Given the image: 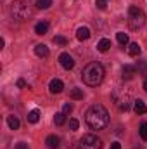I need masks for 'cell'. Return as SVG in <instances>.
Instances as JSON below:
<instances>
[{"label":"cell","mask_w":147,"mask_h":149,"mask_svg":"<svg viewBox=\"0 0 147 149\" xmlns=\"http://www.w3.org/2000/svg\"><path fill=\"white\" fill-rule=\"evenodd\" d=\"M85 121L92 130H102L109 123V113L102 104H94L85 114Z\"/></svg>","instance_id":"6da1fadb"},{"label":"cell","mask_w":147,"mask_h":149,"mask_svg":"<svg viewBox=\"0 0 147 149\" xmlns=\"http://www.w3.org/2000/svg\"><path fill=\"white\" fill-rule=\"evenodd\" d=\"M104 74H106L104 73V66H102L101 63H90V64H87L85 70L81 71V80H83L87 85H90V87H97V85L102 83Z\"/></svg>","instance_id":"7a4b0ae2"},{"label":"cell","mask_w":147,"mask_h":149,"mask_svg":"<svg viewBox=\"0 0 147 149\" xmlns=\"http://www.w3.org/2000/svg\"><path fill=\"white\" fill-rule=\"evenodd\" d=\"M10 14L16 21H26L31 16V7L26 0H14L10 3Z\"/></svg>","instance_id":"3957f363"},{"label":"cell","mask_w":147,"mask_h":149,"mask_svg":"<svg viewBox=\"0 0 147 149\" xmlns=\"http://www.w3.org/2000/svg\"><path fill=\"white\" fill-rule=\"evenodd\" d=\"M144 23H146L144 10L137 5H130L128 7V26L132 30H139L140 26H144Z\"/></svg>","instance_id":"277c9868"},{"label":"cell","mask_w":147,"mask_h":149,"mask_svg":"<svg viewBox=\"0 0 147 149\" xmlns=\"http://www.w3.org/2000/svg\"><path fill=\"white\" fill-rule=\"evenodd\" d=\"M76 149H102V141L94 134H87L80 139Z\"/></svg>","instance_id":"5b68a950"},{"label":"cell","mask_w":147,"mask_h":149,"mask_svg":"<svg viewBox=\"0 0 147 149\" xmlns=\"http://www.w3.org/2000/svg\"><path fill=\"white\" fill-rule=\"evenodd\" d=\"M59 63H61V66H62L64 70H73V66H74L73 56L68 54V52H62V54L59 56Z\"/></svg>","instance_id":"8992f818"},{"label":"cell","mask_w":147,"mask_h":149,"mask_svg":"<svg viewBox=\"0 0 147 149\" xmlns=\"http://www.w3.org/2000/svg\"><path fill=\"white\" fill-rule=\"evenodd\" d=\"M62 88H64V83H62L59 78L50 80V83H49V90H50V94H61Z\"/></svg>","instance_id":"52a82bcc"},{"label":"cell","mask_w":147,"mask_h":149,"mask_svg":"<svg viewBox=\"0 0 147 149\" xmlns=\"http://www.w3.org/2000/svg\"><path fill=\"white\" fill-rule=\"evenodd\" d=\"M90 28H87V26H80L78 30H76V38L80 40V42H85V40H88L90 38Z\"/></svg>","instance_id":"ba28073f"},{"label":"cell","mask_w":147,"mask_h":149,"mask_svg":"<svg viewBox=\"0 0 147 149\" xmlns=\"http://www.w3.org/2000/svg\"><path fill=\"white\" fill-rule=\"evenodd\" d=\"M116 104H118V108H119L121 111H128V109H130V94H125L123 99L116 101Z\"/></svg>","instance_id":"9c48e42d"},{"label":"cell","mask_w":147,"mask_h":149,"mask_svg":"<svg viewBox=\"0 0 147 149\" xmlns=\"http://www.w3.org/2000/svg\"><path fill=\"white\" fill-rule=\"evenodd\" d=\"M135 71H137L135 66H132V64H125V66H123V80H132L133 74H135Z\"/></svg>","instance_id":"30bf717a"},{"label":"cell","mask_w":147,"mask_h":149,"mask_svg":"<svg viewBox=\"0 0 147 149\" xmlns=\"http://www.w3.org/2000/svg\"><path fill=\"white\" fill-rule=\"evenodd\" d=\"M133 109H135L137 114H146L147 106H146V102H144L142 99H137V101H133Z\"/></svg>","instance_id":"8fae6325"},{"label":"cell","mask_w":147,"mask_h":149,"mask_svg":"<svg viewBox=\"0 0 147 149\" xmlns=\"http://www.w3.org/2000/svg\"><path fill=\"white\" fill-rule=\"evenodd\" d=\"M45 144H47L49 149H57L59 148V137H57V135H49V137L45 139Z\"/></svg>","instance_id":"7c38bea8"},{"label":"cell","mask_w":147,"mask_h":149,"mask_svg":"<svg viewBox=\"0 0 147 149\" xmlns=\"http://www.w3.org/2000/svg\"><path fill=\"white\" fill-rule=\"evenodd\" d=\"M128 54H130L132 57H139V56H140V45H139L137 42L128 43Z\"/></svg>","instance_id":"4fadbf2b"},{"label":"cell","mask_w":147,"mask_h":149,"mask_svg":"<svg viewBox=\"0 0 147 149\" xmlns=\"http://www.w3.org/2000/svg\"><path fill=\"white\" fill-rule=\"evenodd\" d=\"M7 125H9V128H10V130H17L21 123H19V118H17V116L9 114V116H7Z\"/></svg>","instance_id":"5bb4252c"},{"label":"cell","mask_w":147,"mask_h":149,"mask_svg":"<svg viewBox=\"0 0 147 149\" xmlns=\"http://www.w3.org/2000/svg\"><path fill=\"white\" fill-rule=\"evenodd\" d=\"M35 54L38 57H47L49 56V47L43 45V43H38V45H35Z\"/></svg>","instance_id":"9a60e30c"},{"label":"cell","mask_w":147,"mask_h":149,"mask_svg":"<svg viewBox=\"0 0 147 149\" xmlns=\"http://www.w3.org/2000/svg\"><path fill=\"white\" fill-rule=\"evenodd\" d=\"M111 49V40L109 38H102L99 43H97V50L99 52H107Z\"/></svg>","instance_id":"2e32d148"},{"label":"cell","mask_w":147,"mask_h":149,"mask_svg":"<svg viewBox=\"0 0 147 149\" xmlns=\"http://www.w3.org/2000/svg\"><path fill=\"white\" fill-rule=\"evenodd\" d=\"M47 31H49V23H45V21L43 23H38L37 26H35V33L37 35H45Z\"/></svg>","instance_id":"e0dca14e"},{"label":"cell","mask_w":147,"mask_h":149,"mask_svg":"<svg viewBox=\"0 0 147 149\" xmlns=\"http://www.w3.org/2000/svg\"><path fill=\"white\" fill-rule=\"evenodd\" d=\"M26 118H28L30 123H38V120H40V111H38V109H33V111L28 113Z\"/></svg>","instance_id":"ac0fdd59"},{"label":"cell","mask_w":147,"mask_h":149,"mask_svg":"<svg viewBox=\"0 0 147 149\" xmlns=\"http://www.w3.org/2000/svg\"><path fill=\"white\" fill-rule=\"evenodd\" d=\"M69 97L74 99V101H81V99H83V90H81V88H73V90L69 92Z\"/></svg>","instance_id":"d6986e66"},{"label":"cell","mask_w":147,"mask_h":149,"mask_svg":"<svg viewBox=\"0 0 147 149\" xmlns=\"http://www.w3.org/2000/svg\"><path fill=\"white\" fill-rule=\"evenodd\" d=\"M116 38H118V42L121 43V45H128L130 43V38L126 33H123V31H119V33H116Z\"/></svg>","instance_id":"ffe728a7"},{"label":"cell","mask_w":147,"mask_h":149,"mask_svg":"<svg viewBox=\"0 0 147 149\" xmlns=\"http://www.w3.org/2000/svg\"><path fill=\"white\" fill-rule=\"evenodd\" d=\"M35 5H37L38 9H49L52 5V0H37Z\"/></svg>","instance_id":"44dd1931"},{"label":"cell","mask_w":147,"mask_h":149,"mask_svg":"<svg viewBox=\"0 0 147 149\" xmlns=\"http://www.w3.org/2000/svg\"><path fill=\"white\" fill-rule=\"evenodd\" d=\"M54 121H55V125H64V121H66V114L64 113H57L55 116H54Z\"/></svg>","instance_id":"7402d4cb"},{"label":"cell","mask_w":147,"mask_h":149,"mask_svg":"<svg viewBox=\"0 0 147 149\" xmlns=\"http://www.w3.org/2000/svg\"><path fill=\"white\" fill-rule=\"evenodd\" d=\"M139 134H140V137H142L144 141H147V123H142V125H140Z\"/></svg>","instance_id":"603a6c76"},{"label":"cell","mask_w":147,"mask_h":149,"mask_svg":"<svg viewBox=\"0 0 147 149\" xmlns=\"http://www.w3.org/2000/svg\"><path fill=\"white\" fill-rule=\"evenodd\" d=\"M54 42H55V43H59V45H62V47H64V45L68 43V40H66V37H61V35L54 37Z\"/></svg>","instance_id":"cb8c5ba5"},{"label":"cell","mask_w":147,"mask_h":149,"mask_svg":"<svg viewBox=\"0 0 147 149\" xmlns=\"http://www.w3.org/2000/svg\"><path fill=\"white\" fill-rule=\"evenodd\" d=\"M95 5H97V9L104 10V9L107 7V0H95Z\"/></svg>","instance_id":"d4e9b609"},{"label":"cell","mask_w":147,"mask_h":149,"mask_svg":"<svg viewBox=\"0 0 147 149\" xmlns=\"http://www.w3.org/2000/svg\"><path fill=\"white\" fill-rule=\"evenodd\" d=\"M78 125H80V123H78V120H69V128H71V130H78Z\"/></svg>","instance_id":"484cf974"},{"label":"cell","mask_w":147,"mask_h":149,"mask_svg":"<svg viewBox=\"0 0 147 149\" xmlns=\"http://www.w3.org/2000/svg\"><path fill=\"white\" fill-rule=\"evenodd\" d=\"M135 68H137L139 71H144V70H147V63L146 61H140V64H137Z\"/></svg>","instance_id":"4316f807"},{"label":"cell","mask_w":147,"mask_h":149,"mask_svg":"<svg viewBox=\"0 0 147 149\" xmlns=\"http://www.w3.org/2000/svg\"><path fill=\"white\" fill-rule=\"evenodd\" d=\"M71 111H73V106H71L69 102H68V104H64V108H62V113H64V114H68V113H71Z\"/></svg>","instance_id":"83f0119b"},{"label":"cell","mask_w":147,"mask_h":149,"mask_svg":"<svg viewBox=\"0 0 147 149\" xmlns=\"http://www.w3.org/2000/svg\"><path fill=\"white\" fill-rule=\"evenodd\" d=\"M16 149H28V144L26 142H17L16 144Z\"/></svg>","instance_id":"f1b7e54d"},{"label":"cell","mask_w":147,"mask_h":149,"mask_svg":"<svg viewBox=\"0 0 147 149\" xmlns=\"http://www.w3.org/2000/svg\"><path fill=\"white\" fill-rule=\"evenodd\" d=\"M109 149H121V144H119V142H112Z\"/></svg>","instance_id":"f546056e"},{"label":"cell","mask_w":147,"mask_h":149,"mask_svg":"<svg viewBox=\"0 0 147 149\" xmlns=\"http://www.w3.org/2000/svg\"><path fill=\"white\" fill-rule=\"evenodd\" d=\"M24 85H26V81H24V80H17V87H19V88H23Z\"/></svg>","instance_id":"4dcf8cb0"},{"label":"cell","mask_w":147,"mask_h":149,"mask_svg":"<svg viewBox=\"0 0 147 149\" xmlns=\"http://www.w3.org/2000/svg\"><path fill=\"white\" fill-rule=\"evenodd\" d=\"M144 88H146V92H147V78H146V81H144Z\"/></svg>","instance_id":"1f68e13d"}]
</instances>
